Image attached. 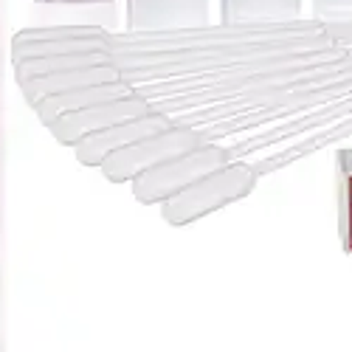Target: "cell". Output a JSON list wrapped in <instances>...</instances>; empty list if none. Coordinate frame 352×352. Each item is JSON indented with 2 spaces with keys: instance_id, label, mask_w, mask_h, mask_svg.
Returning <instances> with one entry per match:
<instances>
[{
  "instance_id": "5b68a950",
  "label": "cell",
  "mask_w": 352,
  "mask_h": 352,
  "mask_svg": "<svg viewBox=\"0 0 352 352\" xmlns=\"http://www.w3.org/2000/svg\"><path fill=\"white\" fill-rule=\"evenodd\" d=\"M313 17L330 23H352V0H313Z\"/></svg>"
},
{
  "instance_id": "6da1fadb",
  "label": "cell",
  "mask_w": 352,
  "mask_h": 352,
  "mask_svg": "<svg viewBox=\"0 0 352 352\" xmlns=\"http://www.w3.org/2000/svg\"><path fill=\"white\" fill-rule=\"evenodd\" d=\"M122 51L161 116L259 178L352 135V23H223Z\"/></svg>"
},
{
  "instance_id": "277c9868",
  "label": "cell",
  "mask_w": 352,
  "mask_h": 352,
  "mask_svg": "<svg viewBox=\"0 0 352 352\" xmlns=\"http://www.w3.org/2000/svg\"><path fill=\"white\" fill-rule=\"evenodd\" d=\"M338 217H341V243L352 251V150H341L338 158Z\"/></svg>"
},
{
  "instance_id": "7a4b0ae2",
  "label": "cell",
  "mask_w": 352,
  "mask_h": 352,
  "mask_svg": "<svg viewBox=\"0 0 352 352\" xmlns=\"http://www.w3.org/2000/svg\"><path fill=\"white\" fill-rule=\"evenodd\" d=\"M209 0H130V32L197 28L209 17Z\"/></svg>"
},
{
  "instance_id": "3957f363",
  "label": "cell",
  "mask_w": 352,
  "mask_h": 352,
  "mask_svg": "<svg viewBox=\"0 0 352 352\" xmlns=\"http://www.w3.org/2000/svg\"><path fill=\"white\" fill-rule=\"evenodd\" d=\"M302 17V0H220L223 23H274Z\"/></svg>"
}]
</instances>
